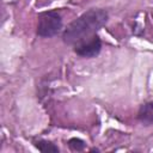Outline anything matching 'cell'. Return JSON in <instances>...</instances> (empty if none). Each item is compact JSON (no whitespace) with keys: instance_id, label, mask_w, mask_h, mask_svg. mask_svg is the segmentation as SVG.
I'll list each match as a JSON object with an SVG mask.
<instances>
[{"instance_id":"cell-1","label":"cell","mask_w":153,"mask_h":153,"mask_svg":"<svg viewBox=\"0 0 153 153\" xmlns=\"http://www.w3.org/2000/svg\"><path fill=\"white\" fill-rule=\"evenodd\" d=\"M108 22V12L100 8H91L73 20L63 32V42L68 45L86 39L102 29Z\"/></svg>"},{"instance_id":"cell-2","label":"cell","mask_w":153,"mask_h":153,"mask_svg":"<svg viewBox=\"0 0 153 153\" xmlns=\"http://www.w3.org/2000/svg\"><path fill=\"white\" fill-rule=\"evenodd\" d=\"M62 29L61 16L56 11H47L39 14L37 35L41 37H53Z\"/></svg>"},{"instance_id":"cell-3","label":"cell","mask_w":153,"mask_h":153,"mask_svg":"<svg viewBox=\"0 0 153 153\" xmlns=\"http://www.w3.org/2000/svg\"><path fill=\"white\" fill-rule=\"evenodd\" d=\"M102 49L100 38L97 35H93L74 45V51L82 57H94L99 54Z\"/></svg>"},{"instance_id":"cell-4","label":"cell","mask_w":153,"mask_h":153,"mask_svg":"<svg viewBox=\"0 0 153 153\" xmlns=\"http://www.w3.org/2000/svg\"><path fill=\"white\" fill-rule=\"evenodd\" d=\"M137 118L145 126H149L153 123V102L145 103L140 106L137 112Z\"/></svg>"},{"instance_id":"cell-5","label":"cell","mask_w":153,"mask_h":153,"mask_svg":"<svg viewBox=\"0 0 153 153\" xmlns=\"http://www.w3.org/2000/svg\"><path fill=\"white\" fill-rule=\"evenodd\" d=\"M33 145L43 153H57L59 152L57 146H55L54 143L47 140H37L33 142Z\"/></svg>"},{"instance_id":"cell-6","label":"cell","mask_w":153,"mask_h":153,"mask_svg":"<svg viewBox=\"0 0 153 153\" xmlns=\"http://www.w3.org/2000/svg\"><path fill=\"white\" fill-rule=\"evenodd\" d=\"M68 146H69V148H71L72 151L80 152V151H82V149L85 148L86 143H85V141H84V140H81V139L73 137V139H71V140L68 141Z\"/></svg>"}]
</instances>
